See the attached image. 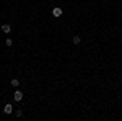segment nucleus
Here are the masks:
<instances>
[{"mask_svg": "<svg viewBox=\"0 0 122 121\" xmlns=\"http://www.w3.org/2000/svg\"><path fill=\"white\" fill-rule=\"evenodd\" d=\"M2 31H3L5 35H8L10 31H11V26H10L8 23H3V25H2Z\"/></svg>", "mask_w": 122, "mask_h": 121, "instance_id": "20e7f679", "label": "nucleus"}, {"mask_svg": "<svg viewBox=\"0 0 122 121\" xmlns=\"http://www.w3.org/2000/svg\"><path fill=\"white\" fill-rule=\"evenodd\" d=\"M62 13H64V10L60 8V7H56V8H52V15H54L56 18H59V17H62Z\"/></svg>", "mask_w": 122, "mask_h": 121, "instance_id": "f257e3e1", "label": "nucleus"}, {"mask_svg": "<svg viewBox=\"0 0 122 121\" xmlns=\"http://www.w3.org/2000/svg\"><path fill=\"white\" fill-rule=\"evenodd\" d=\"M5 44H7V46H13V39H7V41H5Z\"/></svg>", "mask_w": 122, "mask_h": 121, "instance_id": "0eeeda50", "label": "nucleus"}, {"mask_svg": "<svg viewBox=\"0 0 122 121\" xmlns=\"http://www.w3.org/2000/svg\"><path fill=\"white\" fill-rule=\"evenodd\" d=\"M15 115H16V118H21V116H23V111H21V110H16Z\"/></svg>", "mask_w": 122, "mask_h": 121, "instance_id": "6e6552de", "label": "nucleus"}, {"mask_svg": "<svg viewBox=\"0 0 122 121\" xmlns=\"http://www.w3.org/2000/svg\"><path fill=\"white\" fill-rule=\"evenodd\" d=\"M121 84H122V82H121Z\"/></svg>", "mask_w": 122, "mask_h": 121, "instance_id": "1a4fd4ad", "label": "nucleus"}, {"mask_svg": "<svg viewBox=\"0 0 122 121\" xmlns=\"http://www.w3.org/2000/svg\"><path fill=\"white\" fill-rule=\"evenodd\" d=\"M10 85H11V87H15V88H18V87H20V80H18V79H11Z\"/></svg>", "mask_w": 122, "mask_h": 121, "instance_id": "423d86ee", "label": "nucleus"}, {"mask_svg": "<svg viewBox=\"0 0 122 121\" xmlns=\"http://www.w3.org/2000/svg\"><path fill=\"white\" fill-rule=\"evenodd\" d=\"M3 113H5V115H11V113H13V106H11L10 103H7L5 108H3Z\"/></svg>", "mask_w": 122, "mask_h": 121, "instance_id": "7ed1b4c3", "label": "nucleus"}, {"mask_svg": "<svg viewBox=\"0 0 122 121\" xmlns=\"http://www.w3.org/2000/svg\"><path fill=\"white\" fill-rule=\"evenodd\" d=\"M13 100H15V102H21V100H23V92L16 90V92L13 93Z\"/></svg>", "mask_w": 122, "mask_h": 121, "instance_id": "f03ea898", "label": "nucleus"}, {"mask_svg": "<svg viewBox=\"0 0 122 121\" xmlns=\"http://www.w3.org/2000/svg\"><path fill=\"white\" fill-rule=\"evenodd\" d=\"M72 41H73V44H76V46H78V44H81V38L78 36V35H75V36H73V39H72Z\"/></svg>", "mask_w": 122, "mask_h": 121, "instance_id": "39448f33", "label": "nucleus"}]
</instances>
